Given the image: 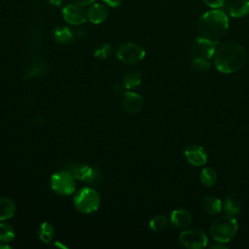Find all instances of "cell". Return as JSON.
I'll list each match as a JSON object with an SVG mask.
<instances>
[{
    "instance_id": "6da1fadb",
    "label": "cell",
    "mask_w": 249,
    "mask_h": 249,
    "mask_svg": "<svg viewBox=\"0 0 249 249\" xmlns=\"http://www.w3.org/2000/svg\"><path fill=\"white\" fill-rule=\"evenodd\" d=\"M213 59L219 72L231 74L238 71L244 65L247 54L245 49L239 43L228 41L217 46Z\"/></svg>"
},
{
    "instance_id": "7a4b0ae2",
    "label": "cell",
    "mask_w": 249,
    "mask_h": 249,
    "mask_svg": "<svg viewBox=\"0 0 249 249\" xmlns=\"http://www.w3.org/2000/svg\"><path fill=\"white\" fill-rule=\"evenodd\" d=\"M197 27L203 37L217 40L228 31L229 18L224 12L214 9L206 12L199 18Z\"/></svg>"
},
{
    "instance_id": "3957f363",
    "label": "cell",
    "mask_w": 249,
    "mask_h": 249,
    "mask_svg": "<svg viewBox=\"0 0 249 249\" xmlns=\"http://www.w3.org/2000/svg\"><path fill=\"white\" fill-rule=\"evenodd\" d=\"M238 230L237 221L233 216L225 215L217 218L210 227V234L215 242L228 243L236 234Z\"/></svg>"
},
{
    "instance_id": "277c9868",
    "label": "cell",
    "mask_w": 249,
    "mask_h": 249,
    "mask_svg": "<svg viewBox=\"0 0 249 249\" xmlns=\"http://www.w3.org/2000/svg\"><path fill=\"white\" fill-rule=\"evenodd\" d=\"M100 205V196L98 193L89 187L80 190L74 197L75 208L84 214L95 212Z\"/></svg>"
},
{
    "instance_id": "5b68a950",
    "label": "cell",
    "mask_w": 249,
    "mask_h": 249,
    "mask_svg": "<svg viewBox=\"0 0 249 249\" xmlns=\"http://www.w3.org/2000/svg\"><path fill=\"white\" fill-rule=\"evenodd\" d=\"M179 241L182 246L189 249H201L206 247L208 237L203 230L199 228L188 229L181 232Z\"/></svg>"
},
{
    "instance_id": "8992f818",
    "label": "cell",
    "mask_w": 249,
    "mask_h": 249,
    "mask_svg": "<svg viewBox=\"0 0 249 249\" xmlns=\"http://www.w3.org/2000/svg\"><path fill=\"white\" fill-rule=\"evenodd\" d=\"M52 190L60 196H69L75 190V178L69 171H59L51 178Z\"/></svg>"
},
{
    "instance_id": "52a82bcc",
    "label": "cell",
    "mask_w": 249,
    "mask_h": 249,
    "mask_svg": "<svg viewBox=\"0 0 249 249\" xmlns=\"http://www.w3.org/2000/svg\"><path fill=\"white\" fill-rule=\"evenodd\" d=\"M145 50L138 44L125 43L117 50V57L124 64H136L145 57Z\"/></svg>"
},
{
    "instance_id": "ba28073f",
    "label": "cell",
    "mask_w": 249,
    "mask_h": 249,
    "mask_svg": "<svg viewBox=\"0 0 249 249\" xmlns=\"http://www.w3.org/2000/svg\"><path fill=\"white\" fill-rule=\"evenodd\" d=\"M67 171H69L75 179L80 181L93 184L98 183L101 180L100 171L93 166H90L87 163H72L67 167Z\"/></svg>"
},
{
    "instance_id": "9c48e42d",
    "label": "cell",
    "mask_w": 249,
    "mask_h": 249,
    "mask_svg": "<svg viewBox=\"0 0 249 249\" xmlns=\"http://www.w3.org/2000/svg\"><path fill=\"white\" fill-rule=\"evenodd\" d=\"M219 43L216 40H212L206 37H196L192 43V52L195 57H201L206 59L213 58Z\"/></svg>"
},
{
    "instance_id": "30bf717a",
    "label": "cell",
    "mask_w": 249,
    "mask_h": 249,
    "mask_svg": "<svg viewBox=\"0 0 249 249\" xmlns=\"http://www.w3.org/2000/svg\"><path fill=\"white\" fill-rule=\"evenodd\" d=\"M183 154L187 161L195 166H202L207 161V153L204 147L197 144L187 146Z\"/></svg>"
},
{
    "instance_id": "8fae6325",
    "label": "cell",
    "mask_w": 249,
    "mask_h": 249,
    "mask_svg": "<svg viewBox=\"0 0 249 249\" xmlns=\"http://www.w3.org/2000/svg\"><path fill=\"white\" fill-rule=\"evenodd\" d=\"M62 15L64 19L73 25H80L88 18L87 12L84 10L83 6L75 3L65 6L62 10Z\"/></svg>"
},
{
    "instance_id": "7c38bea8",
    "label": "cell",
    "mask_w": 249,
    "mask_h": 249,
    "mask_svg": "<svg viewBox=\"0 0 249 249\" xmlns=\"http://www.w3.org/2000/svg\"><path fill=\"white\" fill-rule=\"evenodd\" d=\"M143 104V98L137 92L127 91L123 95V108L129 114L138 113L142 109Z\"/></svg>"
},
{
    "instance_id": "4fadbf2b",
    "label": "cell",
    "mask_w": 249,
    "mask_h": 249,
    "mask_svg": "<svg viewBox=\"0 0 249 249\" xmlns=\"http://www.w3.org/2000/svg\"><path fill=\"white\" fill-rule=\"evenodd\" d=\"M108 17V10L107 8L99 3H92L91 6L87 11V18L88 19L94 23L99 24L106 20Z\"/></svg>"
},
{
    "instance_id": "5bb4252c",
    "label": "cell",
    "mask_w": 249,
    "mask_h": 249,
    "mask_svg": "<svg viewBox=\"0 0 249 249\" xmlns=\"http://www.w3.org/2000/svg\"><path fill=\"white\" fill-rule=\"evenodd\" d=\"M170 220L175 228H187L192 222V214L189 210L184 208L175 209L170 214Z\"/></svg>"
},
{
    "instance_id": "9a60e30c",
    "label": "cell",
    "mask_w": 249,
    "mask_h": 249,
    "mask_svg": "<svg viewBox=\"0 0 249 249\" xmlns=\"http://www.w3.org/2000/svg\"><path fill=\"white\" fill-rule=\"evenodd\" d=\"M222 208H223V203L221 199L216 196H207L201 201V209L206 214L216 215L221 212Z\"/></svg>"
},
{
    "instance_id": "2e32d148",
    "label": "cell",
    "mask_w": 249,
    "mask_h": 249,
    "mask_svg": "<svg viewBox=\"0 0 249 249\" xmlns=\"http://www.w3.org/2000/svg\"><path fill=\"white\" fill-rule=\"evenodd\" d=\"M232 18H243L249 14V0H233L229 8Z\"/></svg>"
},
{
    "instance_id": "e0dca14e",
    "label": "cell",
    "mask_w": 249,
    "mask_h": 249,
    "mask_svg": "<svg viewBox=\"0 0 249 249\" xmlns=\"http://www.w3.org/2000/svg\"><path fill=\"white\" fill-rule=\"evenodd\" d=\"M16 213V204L9 197H0V221L12 218Z\"/></svg>"
},
{
    "instance_id": "ac0fdd59",
    "label": "cell",
    "mask_w": 249,
    "mask_h": 249,
    "mask_svg": "<svg viewBox=\"0 0 249 249\" xmlns=\"http://www.w3.org/2000/svg\"><path fill=\"white\" fill-rule=\"evenodd\" d=\"M223 208H224L226 215L235 216L241 211V204L235 196L229 195L225 198V201L223 203Z\"/></svg>"
},
{
    "instance_id": "d6986e66",
    "label": "cell",
    "mask_w": 249,
    "mask_h": 249,
    "mask_svg": "<svg viewBox=\"0 0 249 249\" xmlns=\"http://www.w3.org/2000/svg\"><path fill=\"white\" fill-rule=\"evenodd\" d=\"M142 76L137 70L127 71L123 78V83L126 89H134L141 84Z\"/></svg>"
},
{
    "instance_id": "ffe728a7",
    "label": "cell",
    "mask_w": 249,
    "mask_h": 249,
    "mask_svg": "<svg viewBox=\"0 0 249 249\" xmlns=\"http://www.w3.org/2000/svg\"><path fill=\"white\" fill-rule=\"evenodd\" d=\"M53 38L59 44H67L74 39V33L68 27H56L53 30Z\"/></svg>"
},
{
    "instance_id": "44dd1931",
    "label": "cell",
    "mask_w": 249,
    "mask_h": 249,
    "mask_svg": "<svg viewBox=\"0 0 249 249\" xmlns=\"http://www.w3.org/2000/svg\"><path fill=\"white\" fill-rule=\"evenodd\" d=\"M218 179L216 171L211 167H204L199 173V180L206 187H213Z\"/></svg>"
},
{
    "instance_id": "7402d4cb",
    "label": "cell",
    "mask_w": 249,
    "mask_h": 249,
    "mask_svg": "<svg viewBox=\"0 0 249 249\" xmlns=\"http://www.w3.org/2000/svg\"><path fill=\"white\" fill-rule=\"evenodd\" d=\"M38 235L41 241L44 243H50L53 241V236H54V230L52 224L48 222H44L40 225L39 231H38Z\"/></svg>"
},
{
    "instance_id": "603a6c76",
    "label": "cell",
    "mask_w": 249,
    "mask_h": 249,
    "mask_svg": "<svg viewBox=\"0 0 249 249\" xmlns=\"http://www.w3.org/2000/svg\"><path fill=\"white\" fill-rule=\"evenodd\" d=\"M16 236L14 228L4 222H0V242L6 243L12 241Z\"/></svg>"
},
{
    "instance_id": "cb8c5ba5",
    "label": "cell",
    "mask_w": 249,
    "mask_h": 249,
    "mask_svg": "<svg viewBox=\"0 0 249 249\" xmlns=\"http://www.w3.org/2000/svg\"><path fill=\"white\" fill-rule=\"evenodd\" d=\"M211 64L209 59L201 58V57H195L191 62V67L195 72L204 73L210 68Z\"/></svg>"
},
{
    "instance_id": "d4e9b609",
    "label": "cell",
    "mask_w": 249,
    "mask_h": 249,
    "mask_svg": "<svg viewBox=\"0 0 249 249\" xmlns=\"http://www.w3.org/2000/svg\"><path fill=\"white\" fill-rule=\"evenodd\" d=\"M167 224L168 221L164 215H157L151 219L149 226L154 231H160L167 227Z\"/></svg>"
},
{
    "instance_id": "484cf974",
    "label": "cell",
    "mask_w": 249,
    "mask_h": 249,
    "mask_svg": "<svg viewBox=\"0 0 249 249\" xmlns=\"http://www.w3.org/2000/svg\"><path fill=\"white\" fill-rule=\"evenodd\" d=\"M111 46L109 44L102 45L100 48L96 49L94 52V56L98 59H104L107 58L111 53Z\"/></svg>"
},
{
    "instance_id": "4316f807",
    "label": "cell",
    "mask_w": 249,
    "mask_h": 249,
    "mask_svg": "<svg viewBox=\"0 0 249 249\" xmlns=\"http://www.w3.org/2000/svg\"><path fill=\"white\" fill-rule=\"evenodd\" d=\"M206 6L213 9H220L224 6L226 0H203Z\"/></svg>"
},
{
    "instance_id": "83f0119b",
    "label": "cell",
    "mask_w": 249,
    "mask_h": 249,
    "mask_svg": "<svg viewBox=\"0 0 249 249\" xmlns=\"http://www.w3.org/2000/svg\"><path fill=\"white\" fill-rule=\"evenodd\" d=\"M106 5L112 7V8H117L121 5L122 0H102Z\"/></svg>"
},
{
    "instance_id": "f1b7e54d",
    "label": "cell",
    "mask_w": 249,
    "mask_h": 249,
    "mask_svg": "<svg viewBox=\"0 0 249 249\" xmlns=\"http://www.w3.org/2000/svg\"><path fill=\"white\" fill-rule=\"evenodd\" d=\"M75 4L81 5V6H86V5H89L95 2V0H72Z\"/></svg>"
},
{
    "instance_id": "f546056e",
    "label": "cell",
    "mask_w": 249,
    "mask_h": 249,
    "mask_svg": "<svg viewBox=\"0 0 249 249\" xmlns=\"http://www.w3.org/2000/svg\"><path fill=\"white\" fill-rule=\"evenodd\" d=\"M74 35L75 36H77V37H83V36H85L86 35V31L84 30V29H82V28H78V29H76V30H74Z\"/></svg>"
},
{
    "instance_id": "4dcf8cb0",
    "label": "cell",
    "mask_w": 249,
    "mask_h": 249,
    "mask_svg": "<svg viewBox=\"0 0 249 249\" xmlns=\"http://www.w3.org/2000/svg\"><path fill=\"white\" fill-rule=\"evenodd\" d=\"M210 248H213V249H220V248H222V249H225V248H227V246H226V243H222V242H216L215 244H213V245H211L210 246Z\"/></svg>"
},
{
    "instance_id": "1f68e13d",
    "label": "cell",
    "mask_w": 249,
    "mask_h": 249,
    "mask_svg": "<svg viewBox=\"0 0 249 249\" xmlns=\"http://www.w3.org/2000/svg\"><path fill=\"white\" fill-rule=\"evenodd\" d=\"M48 2H49L50 4H52L53 6H56V7H58V6H60V5H61L62 0H48Z\"/></svg>"
},
{
    "instance_id": "d6a6232c",
    "label": "cell",
    "mask_w": 249,
    "mask_h": 249,
    "mask_svg": "<svg viewBox=\"0 0 249 249\" xmlns=\"http://www.w3.org/2000/svg\"><path fill=\"white\" fill-rule=\"evenodd\" d=\"M0 248L4 249V248H11L9 245H6V244H0Z\"/></svg>"
}]
</instances>
